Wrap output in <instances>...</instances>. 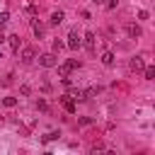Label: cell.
Returning a JSON list of instances; mask_svg holds the SVG:
<instances>
[{
  "mask_svg": "<svg viewBox=\"0 0 155 155\" xmlns=\"http://www.w3.org/2000/svg\"><path fill=\"white\" fill-rule=\"evenodd\" d=\"M128 65H131V70H133V73H143V68H145V63H143V58H140V56H133Z\"/></svg>",
  "mask_w": 155,
  "mask_h": 155,
  "instance_id": "5b68a950",
  "label": "cell"
},
{
  "mask_svg": "<svg viewBox=\"0 0 155 155\" xmlns=\"http://www.w3.org/2000/svg\"><path fill=\"white\" fill-rule=\"evenodd\" d=\"M63 48H65V44H63V41H58V39H56V41H53V51H56V53H58V51H63Z\"/></svg>",
  "mask_w": 155,
  "mask_h": 155,
  "instance_id": "2e32d148",
  "label": "cell"
},
{
  "mask_svg": "<svg viewBox=\"0 0 155 155\" xmlns=\"http://www.w3.org/2000/svg\"><path fill=\"white\" fill-rule=\"evenodd\" d=\"M7 19H10V12H0V27H2Z\"/></svg>",
  "mask_w": 155,
  "mask_h": 155,
  "instance_id": "d6986e66",
  "label": "cell"
},
{
  "mask_svg": "<svg viewBox=\"0 0 155 155\" xmlns=\"http://www.w3.org/2000/svg\"><path fill=\"white\" fill-rule=\"evenodd\" d=\"M31 29H34V36H36V39H44V31H46V29H44V24H41V22L31 19Z\"/></svg>",
  "mask_w": 155,
  "mask_h": 155,
  "instance_id": "8992f818",
  "label": "cell"
},
{
  "mask_svg": "<svg viewBox=\"0 0 155 155\" xmlns=\"http://www.w3.org/2000/svg\"><path fill=\"white\" fill-rule=\"evenodd\" d=\"M34 61V48H22V63H31Z\"/></svg>",
  "mask_w": 155,
  "mask_h": 155,
  "instance_id": "ba28073f",
  "label": "cell"
},
{
  "mask_svg": "<svg viewBox=\"0 0 155 155\" xmlns=\"http://www.w3.org/2000/svg\"><path fill=\"white\" fill-rule=\"evenodd\" d=\"M56 138H58V131H51V133L44 136V140H56Z\"/></svg>",
  "mask_w": 155,
  "mask_h": 155,
  "instance_id": "e0dca14e",
  "label": "cell"
},
{
  "mask_svg": "<svg viewBox=\"0 0 155 155\" xmlns=\"http://www.w3.org/2000/svg\"><path fill=\"white\" fill-rule=\"evenodd\" d=\"M39 65H44V68H56V65H58L56 53H44V56H39Z\"/></svg>",
  "mask_w": 155,
  "mask_h": 155,
  "instance_id": "6da1fadb",
  "label": "cell"
},
{
  "mask_svg": "<svg viewBox=\"0 0 155 155\" xmlns=\"http://www.w3.org/2000/svg\"><path fill=\"white\" fill-rule=\"evenodd\" d=\"M92 2H97V5H104V2H107V0H92Z\"/></svg>",
  "mask_w": 155,
  "mask_h": 155,
  "instance_id": "7402d4cb",
  "label": "cell"
},
{
  "mask_svg": "<svg viewBox=\"0 0 155 155\" xmlns=\"http://www.w3.org/2000/svg\"><path fill=\"white\" fill-rule=\"evenodd\" d=\"M7 41H10V46H12V51H19V46H22V39H19L17 34H12V36H7Z\"/></svg>",
  "mask_w": 155,
  "mask_h": 155,
  "instance_id": "30bf717a",
  "label": "cell"
},
{
  "mask_svg": "<svg viewBox=\"0 0 155 155\" xmlns=\"http://www.w3.org/2000/svg\"><path fill=\"white\" fill-rule=\"evenodd\" d=\"M2 104H5L7 109H12V107L17 104V99H15V97H5V99H2Z\"/></svg>",
  "mask_w": 155,
  "mask_h": 155,
  "instance_id": "9a60e30c",
  "label": "cell"
},
{
  "mask_svg": "<svg viewBox=\"0 0 155 155\" xmlns=\"http://www.w3.org/2000/svg\"><path fill=\"white\" fill-rule=\"evenodd\" d=\"M61 104H63V109H65L68 114H75V99H73L70 94H63V97H61Z\"/></svg>",
  "mask_w": 155,
  "mask_h": 155,
  "instance_id": "277c9868",
  "label": "cell"
},
{
  "mask_svg": "<svg viewBox=\"0 0 155 155\" xmlns=\"http://www.w3.org/2000/svg\"><path fill=\"white\" fill-rule=\"evenodd\" d=\"M102 150H104V145H99V143H97V145H92V153H102Z\"/></svg>",
  "mask_w": 155,
  "mask_h": 155,
  "instance_id": "ffe728a7",
  "label": "cell"
},
{
  "mask_svg": "<svg viewBox=\"0 0 155 155\" xmlns=\"http://www.w3.org/2000/svg\"><path fill=\"white\" fill-rule=\"evenodd\" d=\"M36 107H39V109H41V111H48V104H46V102H44V99H39V102H36Z\"/></svg>",
  "mask_w": 155,
  "mask_h": 155,
  "instance_id": "ac0fdd59",
  "label": "cell"
},
{
  "mask_svg": "<svg viewBox=\"0 0 155 155\" xmlns=\"http://www.w3.org/2000/svg\"><path fill=\"white\" fill-rule=\"evenodd\" d=\"M68 94H70V97H73L75 102H85V90H78V87H73V90H70Z\"/></svg>",
  "mask_w": 155,
  "mask_h": 155,
  "instance_id": "9c48e42d",
  "label": "cell"
},
{
  "mask_svg": "<svg viewBox=\"0 0 155 155\" xmlns=\"http://www.w3.org/2000/svg\"><path fill=\"white\" fill-rule=\"evenodd\" d=\"M73 68H80V63H78V61H68V63L58 65V75H61V78H68Z\"/></svg>",
  "mask_w": 155,
  "mask_h": 155,
  "instance_id": "7a4b0ae2",
  "label": "cell"
},
{
  "mask_svg": "<svg viewBox=\"0 0 155 155\" xmlns=\"http://www.w3.org/2000/svg\"><path fill=\"white\" fill-rule=\"evenodd\" d=\"M85 46H87L90 51L94 48V34H92V31H87V34H85Z\"/></svg>",
  "mask_w": 155,
  "mask_h": 155,
  "instance_id": "4fadbf2b",
  "label": "cell"
},
{
  "mask_svg": "<svg viewBox=\"0 0 155 155\" xmlns=\"http://www.w3.org/2000/svg\"><path fill=\"white\" fill-rule=\"evenodd\" d=\"M126 34H128L131 39H138L143 31H140V27H138V24H126Z\"/></svg>",
  "mask_w": 155,
  "mask_h": 155,
  "instance_id": "52a82bcc",
  "label": "cell"
},
{
  "mask_svg": "<svg viewBox=\"0 0 155 155\" xmlns=\"http://www.w3.org/2000/svg\"><path fill=\"white\" fill-rule=\"evenodd\" d=\"M5 39H7V36H5V34H2V31H0V44H2V41H5Z\"/></svg>",
  "mask_w": 155,
  "mask_h": 155,
  "instance_id": "44dd1931",
  "label": "cell"
},
{
  "mask_svg": "<svg viewBox=\"0 0 155 155\" xmlns=\"http://www.w3.org/2000/svg\"><path fill=\"white\" fill-rule=\"evenodd\" d=\"M65 46H68V48H73V51H75V48H80V46H82V39H80V36H78V31H75V29H73V31H70V34H68V44H65Z\"/></svg>",
  "mask_w": 155,
  "mask_h": 155,
  "instance_id": "3957f363",
  "label": "cell"
},
{
  "mask_svg": "<svg viewBox=\"0 0 155 155\" xmlns=\"http://www.w3.org/2000/svg\"><path fill=\"white\" fill-rule=\"evenodd\" d=\"M102 63H104V65H114V53H111V51H104V53H102Z\"/></svg>",
  "mask_w": 155,
  "mask_h": 155,
  "instance_id": "7c38bea8",
  "label": "cell"
},
{
  "mask_svg": "<svg viewBox=\"0 0 155 155\" xmlns=\"http://www.w3.org/2000/svg\"><path fill=\"white\" fill-rule=\"evenodd\" d=\"M143 75H145V80H155V65L143 68Z\"/></svg>",
  "mask_w": 155,
  "mask_h": 155,
  "instance_id": "5bb4252c",
  "label": "cell"
},
{
  "mask_svg": "<svg viewBox=\"0 0 155 155\" xmlns=\"http://www.w3.org/2000/svg\"><path fill=\"white\" fill-rule=\"evenodd\" d=\"M63 19H65V15H63V12H61V10H58V12H53V15H51V19H48V22H51V24H53V27H56V24H61V22H63Z\"/></svg>",
  "mask_w": 155,
  "mask_h": 155,
  "instance_id": "8fae6325",
  "label": "cell"
}]
</instances>
